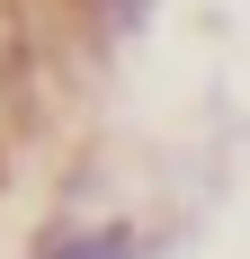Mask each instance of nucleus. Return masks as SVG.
I'll return each instance as SVG.
<instances>
[{
    "label": "nucleus",
    "instance_id": "1",
    "mask_svg": "<svg viewBox=\"0 0 250 259\" xmlns=\"http://www.w3.org/2000/svg\"><path fill=\"white\" fill-rule=\"evenodd\" d=\"M27 259H161V233H143L125 206H80V197H63V206L36 224Z\"/></svg>",
    "mask_w": 250,
    "mask_h": 259
}]
</instances>
